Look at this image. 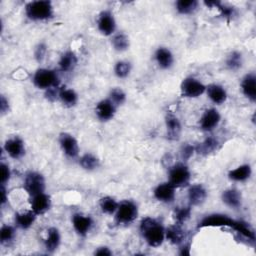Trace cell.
I'll return each instance as SVG.
<instances>
[{"instance_id": "f35d334b", "label": "cell", "mask_w": 256, "mask_h": 256, "mask_svg": "<svg viewBox=\"0 0 256 256\" xmlns=\"http://www.w3.org/2000/svg\"><path fill=\"white\" fill-rule=\"evenodd\" d=\"M191 215V206L187 207H178L174 211V219L176 224L182 225L184 222H186Z\"/></svg>"}, {"instance_id": "e575fe53", "label": "cell", "mask_w": 256, "mask_h": 256, "mask_svg": "<svg viewBox=\"0 0 256 256\" xmlns=\"http://www.w3.org/2000/svg\"><path fill=\"white\" fill-rule=\"evenodd\" d=\"M204 4L208 7H215L220 11V14L222 17L226 19H231L235 15V8L233 6H229L226 4H223L220 1H204Z\"/></svg>"}, {"instance_id": "8fae6325", "label": "cell", "mask_w": 256, "mask_h": 256, "mask_svg": "<svg viewBox=\"0 0 256 256\" xmlns=\"http://www.w3.org/2000/svg\"><path fill=\"white\" fill-rule=\"evenodd\" d=\"M221 121V115L215 108L206 109L199 119V127L205 132L214 130Z\"/></svg>"}, {"instance_id": "9c48e42d", "label": "cell", "mask_w": 256, "mask_h": 256, "mask_svg": "<svg viewBox=\"0 0 256 256\" xmlns=\"http://www.w3.org/2000/svg\"><path fill=\"white\" fill-rule=\"evenodd\" d=\"M116 20L109 10L102 11L97 18V28L104 36H113L116 33Z\"/></svg>"}, {"instance_id": "bcb514c9", "label": "cell", "mask_w": 256, "mask_h": 256, "mask_svg": "<svg viewBox=\"0 0 256 256\" xmlns=\"http://www.w3.org/2000/svg\"><path fill=\"white\" fill-rule=\"evenodd\" d=\"M179 254L181 256H190V245L186 244V245H183L181 248H180V251H179Z\"/></svg>"}, {"instance_id": "603a6c76", "label": "cell", "mask_w": 256, "mask_h": 256, "mask_svg": "<svg viewBox=\"0 0 256 256\" xmlns=\"http://www.w3.org/2000/svg\"><path fill=\"white\" fill-rule=\"evenodd\" d=\"M61 244V234L56 227H50L47 230V236L44 240V246L48 253H54Z\"/></svg>"}, {"instance_id": "8d00e7d4", "label": "cell", "mask_w": 256, "mask_h": 256, "mask_svg": "<svg viewBox=\"0 0 256 256\" xmlns=\"http://www.w3.org/2000/svg\"><path fill=\"white\" fill-rule=\"evenodd\" d=\"M107 98H109L116 105V107L118 108L119 106H121L122 104L125 103V101H126V93L121 88L115 87V88H112L110 90Z\"/></svg>"}, {"instance_id": "d590c367", "label": "cell", "mask_w": 256, "mask_h": 256, "mask_svg": "<svg viewBox=\"0 0 256 256\" xmlns=\"http://www.w3.org/2000/svg\"><path fill=\"white\" fill-rule=\"evenodd\" d=\"M132 70V65L129 61L120 60L114 65V74L120 79H124L129 76Z\"/></svg>"}, {"instance_id": "3957f363", "label": "cell", "mask_w": 256, "mask_h": 256, "mask_svg": "<svg viewBox=\"0 0 256 256\" xmlns=\"http://www.w3.org/2000/svg\"><path fill=\"white\" fill-rule=\"evenodd\" d=\"M33 84L35 87L41 90H49L51 88L59 87L60 79L58 77V74L48 68H39L35 71L33 75Z\"/></svg>"}, {"instance_id": "d4e9b609", "label": "cell", "mask_w": 256, "mask_h": 256, "mask_svg": "<svg viewBox=\"0 0 256 256\" xmlns=\"http://www.w3.org/2000/svg\"><path fill=\"white\" fill-rule=\"evenodd\" d=\"M77 63L78 58L76 54L73 51H66L61 55L58 61V66L62 72H69L76 67Z\"/></svg>"}, {"instance_id": "f546056e", "label": "cell", "mask_w": 256, "mask_h": 256, "mask_svg": "<svg viewBox=\"0 0 256 256\" xmlns=\"http://www.w3.org/2000/svg\"><path fill=\"white\" fill-rule=\"evenodd\" d=\"M79 165L86 171H94L99 168L100 160L92 153H85L79 158Z\"/></svg>"}, {"instance_id": "5bb4252c", "label": "cell", "mask_w": 256, "mask_h": 256, "mask_svg": "<svg viewBox=\"0 0 256 256\" xmlns=\"http://www.w3.org/2000/svg\"><path fill=\"white\" fill-rule=\"evenodd\" d=\"M72 225L78 235L85 236L91 231L94 225V221L90 216L75 213L72 216Z\"/></svg>"}, {"instance_id": "d6a6232c", "label": "cell", "mask_w": 256, "mask_h": 256, "mask_svg": "<svg viewBox=\"0 0 256 256\" xmlns=\"http://www.w3.org/2000/svg\"><path fill=\"white\" fill-rule=\"evenodd\" d=\"M226 68L230 71H237L243 65V56L242 53L239 51H232L230 52L225 60Z\"/></svg>"}, {"instance_id": "5b68a950", "label": "cell", "mask_w": 256, "mask_h": 256, "mask_svg": "<svg viewBox=\"0 0 256 256\" xmlns=\"http://www.w3.org/2000/svg\"><path fill=\"white\" fill-rule=\"evenodd\" d=\"M138 216V207L131 200H124L119 203L115 212V220L118 224H130Z\"/></svg>"}, {"instance_id": "ac0fdd59", "label": "cell", "mask_w": 256, "mask_h": 256, "mask_svg": "<svg viewBox=\"0 0 256 256\" xmlns=\"http://www.w3.org/2000/svg\"><path fill=\"white\" fill-rule=\"evenodd\" d=\"M165 126L167 131V138L169 140H178L181 135L182 126L179 118L173 113H167L165 117Z\"/></svg>"}, {"instance_id": "6da1fadb", "label": "cell", "mask_w": 256, "mask_h": 256, "mask_svg": "<svg viewBox=\"0 0 256 256\" xmlns=\"http://www.w3.org/2000/svg\"><path fill=\"white\" fill-rule=\"evenodd\" d=\"M140 232L151 247H159L165 240V228L157 219L145 217L140 222Z\"/></svg>"}, {"instance_id": "4fadbf2b", "label": "cell", "mask_w": 256, "mask_h": 256, "mask_svg": "<svg viewBox=\"0 0 256 256\" xmlns=\"http://www.w3.org/2000/svg\"><path fill=\"white\" fill-rule=\"evenodd\" d=\"M116 110H117L116 105L109 98H105L96 104L95 114L100 121L106 122L114 118L116 114Z\"/></svg>"}, {"instance_id": "2e32d148", "label": "cell", "mask_w": 256, "mask_h": 256, "mask_svg": "<svg viewBox=\"0 0 256 256\" xmlns=\"http://www.w3.org/2000/svg\"><path fill=\"white\" fill-rule=\"evenodd\" d=\"M175 190L176 188L167 181L158 184L153 190V195L159 202L170 203L175 198Z\"/></svg>"}, {"instance_id": "83f0119b", "label": "cell", "mask_w": 256, "mask_h": 256, "mask_svg": "<svg viewBox=\"0 0 256 256\" xmlns=\"http://www.w3.org/2000/svg\"><path fill=\"white\" fill-rule=\"evenodd\" d=\"M37 215L32 211H27V212H22V213H17L15 214V224L17 227L21 229H29L31 226L36 221Z\"/></svg>"}, {"instance_id": "836d02e7", "label": "cell", "mask_w": 256, "mask_h": 256, "mask_svg": "<svg viewBox=\"0 0 256 256\" xmlns=\"http://www.w3.org/2000/svg\"><path fill=\"white\" fill-rule=\"evenodd\" d=\"M118 205H119V202H117L116 199L111 196H104L99 200V207L101 211L107 215L115 214L118 208Z\"/></svg>"}, {"instance_id": "ab89813d", "label": "cell", "mask_w": 256, "mask_h": 256, "mask_svg": "<svg viewBox=\"0 0 256 256\" xmlns=\"http://www.w3.org/2000/svg\"><path fill=\"white\" fill-rule=\"evenodd\" d=\"M47 53V46L45 43H38L34 49V58L37 62L41 63L46 56Z\"/></svg>"}, {"instance_id": "e0dca14e", "label": "cell", "mask_w": 256, "mask_h": 256, "mask_svg": "<svg viewBox=\"0 0 256 256\" xmlns=\"http://www.w3.org/2000/svg\"><path fill=\"white\" fill-rule=\"evenodd\" d=\"M241 91L251 102L256 101V75L253 72L246 74L241 80Z\"/></svg>"}, {"instance_id": "9a60e30c", "label": "cell", "mask_w": 256, "mask_h": 256, "mask_svg": "<svg viewBox=\"0 0 256 256\" xmlns=\"http://www.w3.org/2000/svg\"><path fill=\"white\" fill-rule=\"evenodd\" d=\"M30 207L36 215H42L50 209L51 198L45 192L34 195L30 199Z\"/></svg>"}, {"instance_id": "7c38bea8", "label": "cell", "mask_w": 256, "mask_h": 256, "mask_svg": "<svg viewBox=\"0 0 256 256\" xmlns=\"http://www.w3.org/2000/svg\"><path fill=\"white\" fill-rule=\"evenodd\" d=\"M3 149L9 157H11L12 159H15V160L22 158L26 152L24 141L18 136L8 138L4 142Z\"/></svg>"}, {"instance_id": "4316f807", "label": "cell", "mask_w": 256, "mask_h": 256, "mask_svg": "<svg viewBox=\"0 0 256 256\" xmlns=\"http://www.w3.org/2000/svg\"><path fill=\"white\" fill-rule=\"evenodd\" d=\"M181 226L182 225L175 223L174 225L169 226L167 229H165V239L175 245L181 244L185 237V233Z\"/></svg>"}, {"instance_id": "60d3db41", "label": "cell", "mask_w": 256, "mask_h": 256, "mask_svg": "<svg viewBox=\"0 0 256 256\" xmlns=\"http://www.w3.org/2000/svg\"><path fill=\"white\" fill-rule=\"evenodd\" d=\"M180 153H181V158L184 160V161H187L188 159H190L192 157V155L195 153V146L191 145V144H185L182 146L181 150H180Z\"/></svg>"}, {"instance_id": "1f68e13d", "label": "cell", "mask_w": 256, "mask_h": 256, "mask_svg": "<svg viewBox=\"0 0 256 256\" xmlns=\"http://www.w3.org/2000/svg\"><path fill=\"white\" fill-rule=\"evenodd\" d=\"M111 44H112V47L114 48V50H116L118 52H124L130 46L129 37L125 33H123V32L115 33L112 36Z\"/></svg>"}, {"instance_id": "ee69618b", "label": "cell", "mask_w": 256, "mask_h": 256, "mask_svg": "<svg viewBox=\"0 0 256 256\" xmlns=\"http://www.w3.org/2000/svg\"><path fill=\"white\" fill-rule=\"evenodd\" d=\"M113 253L110 250V248H108L107 246H101L98 247L95 251H94V255L97 256H111Z\"/></svg>"}, {"instance_id": "7bdbcfd3", "label": "cell", "mask_w": 256, "mask_h": 256, "mask_svg": "<svg viewBox=\"0 0 256 256\" xmlns=\"http://www.w3.org/2000/svg\"><path fill=\"white\" fill-rule=\"evenodd\" d=\"M9 111V101L8 99L4 96L1 95L0 97V112L2 115H5Z\"/></svg>"}, {"instance_id": "30bf717a", "label": "cell", "mask_w": 256, "mask_h": 256, "mask_svg": "<svg viewBox=\"0 0 256 256\" xmlns=\"http://www.w3.org/2000/svg\"><path fill=\"white\" fill-rule=\"evenodd\" d=\"M59 145L63 153L71 159L77 158L79 155V144L77 139L70 133L62 132L59 134Z\"/></svg>"}, {"instance_id": "d6986e66", "label": "cell", "mask_w": 256, "mask_h": 256, "mask_svg": "<svg viewBox=\"0 0 256 256\" xmlns=\"http://www.w3.org/2000/svg\"><path fill=\"white\" fill-rule=\"evenodd\" d=\"M189 205L192 206H199L203 204L207 198V190L206 188L200 184H193L188 188V193H187Z\"/></svg>"}, {"instance_id": "ba28073f", "label": "cell", "mask_w": 256, "mask_h": 256, "mask_svg": "<svg viewBox=\"0 0 256 256\" xmlns=\"http://www.w3.org/2000/svg\"><path fill=\"white\" fill-rule=\"evenodd\" d=\"M238 220L232 219L228 215L220 214V213H214L205 216L200 222L198 227L199 228H205V227H230L232 229L235 228Z\"/></svg>"}, {"instance_id": "f6af8a7d", "label": "cell", "mask_w": 256, "mask_h": 256, "mask_svg": "<svg viewBox=\"0 0 256 256\" xmlns=\"http://www.w3.org/2000/svg\"><path fill=\"white\" fill-rule=\"evenodd\" d=\"M0 192H1V205L3 206L8 198H7V192H6V188H5V185H1V188H0Z\"/></svg>"}, {"instance_id": "cb8c5ba5", "label": "cell", "mask_w": 256, "mask_h": 256, "mask_svg": "<svg viewBox=\"0 0 256 256\" xmlns=\"http://www.w3.org/2000/svg\"><path fill=\"white\" fill-rule=\"evenodd\" d=\"M252 175V168L249 164H242L228 172V178L235 182H244Z\"/></svg>"}, {"instance_id": "44dd1931", "label": "cell", "mask_w": 256, "mask_h": 256, "mask_svg": "<svg viewBox=\"0 0 256 256\" xmlns=\"http://www.w3.org/2000/svg\"><path fill=\"white\" fill-rule=\"evenodd\" d=\"M205 93L207 94L211 102H213L216 105H221L224 102H226L227 96H228L226 89L222 85L216 84V83L207 85Z\"/></svg>"}, {"instance_id": "74e56055", "label": "cell", "mask_w": 256, "mask_h": 256, "mask_svg": "<svg viewBox=\"0 0 256 256\" xmlns=\"http://www.w3.org/2000/svg\"><path fill=\"white\" fill-rule=\"evenodd\" d=\"M16 235L15 228L11 225H3L0 230V242L3 245L11 242Z\"/></svg>"}, {"instance_id": "ffe728a7", "label": "cell", "mask_w": 256, "mask_h": 256, "mask_svg": "<svg viewBox=\"0 0 256 256\" xmlns=\"http://www.w3.org/2000/svg\"><path fill=\"white\" fill-rule=\"evenodd\" d=\"M154 59L159 68L163 70L170 69L174 64V55L167 47H158L154 53Z\"/></svg>"}, {"instance_id": "8992f818", "label": "cell", "mask_w": 256, "mask_h": 256, "mask_svg": "<svg viewBox=\"0 0 256 256\" xmlns=\"http://www.w3.org/2000/svg\"><path fill=\"white\" fill-rule=\"evenodd\" d=\"M23 188L30 197L45 192L46 182L44 176L37 171H30L25 175Z\"/></svg>"}, {"instance_id": "7402d4cb", "label": "cell", "mask_w": 256, "mask_h": 256, "mask_svg": "<svg viewBox=\"0 0 256 256\" xmlns=\"http://www.w3.org/2000/svg\"><path fill=\"white\" fill-rule=\"evenodd\" d=\"M222 202L232 209H238L242 205V194L235 188H229L221 194Z\"/></svg>"}, {"instance_id": "52a82bcc", "label": "cell", "mask_w": 256, "mask_h": 256, "mask_svg": "<svg viewBox=\"0 0 256 256\" xmlns=\"http://www.w3.org/2000/svg\"><path fill=\"white\" fill-rule=\"evenodd\" d=\"M206 91V85L194 77H186L180 84V92L185 98H198Z\"/></svg>"}, {"instance_id": "b9f144b4", "label": "cell", "mask_w": 256, "mask_h": 256, "mask_svg": "<svg viewBox=\"0 0 256 256\" xmlns=\"http://www.w3.org/2000/svg\"><path fill=\"white\" fill-rule=\"evenodd\" d=\"M11 177V170L9 168V165L5 164L4 162L1 163V185H6L7 182H9Z\"/></svg>"}, {"instance_id": "277c9868", "label": "cell", "mask_w": 256, "mask_h": 256, "mask_svg": "<svg viewBox=\"0 0 256 256\" xmlns=\"http://www.w3.org/2000/svg\"><path fill=\"white\" fill-rule=\"evenodd\" d=\"M190 178L191 172L185 163H176L169 169L168 182L175 188L187 186Z\"/></svg>"}, {"instance_id": "484cf974", "label": "cell", "mask_w": 256, "mask_h": 256, "mask_svg": "<svg viewBox=\"0 0 256 256\" xmlns=\"http://www.w3.org/2000/svg\"><path fill=\"white\" fill-rule=\"evenodd\" d=\"M58 99L66 107H73L78 102V94L72 88L60 87L58 93Z\"/></svg>"}, {"instance_id": "4dcf8cb0", "label": "cell", "mask_w": 256, "mask_h": 256, "mask_svg": "<svg viewBox=\"0 0 256 256\" xmlns=\"http://www.w3.org/2000/svg\"><path fill=\"white\" fill-rule=\"evenodd\" d=\"M218 146H219V142L215 138L208 137L203 142L195 146V152L201 155H208L214 152L215 150H217Z\"/></svg>"}, {"instance_id": "f1b7e54d", "label": "cell", "mask_w": 256, "mask_h": 256, "mask_svg": "<svg viewBox=\"0 0 256 256\" xmlns=\"http://www.w3.org/2000/svg\"><path fill=\"white\" fill-rule=\"evenodd\" d=\"M198 5L196 0H178L175 2V9L181 15H190L198 9Z\"/></svg>"}, {"instance_id": "7a4b0ae2", "label": "cell", "mask_w": 256, "mask_h": 256, "mask_svg": "<svg viewBox=\"0 0 256 256\" xmlns=\"http://www.w3.org/2000/svg\"><path fill=\"white\" fill-rule=\"evenodd\" d=\"M25 15L31 21H47L54 15V7L51 1L35 0L25 5Z\"/></svg>"}]
</instances>
